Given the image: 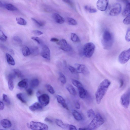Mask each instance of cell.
<instances>
[{
  "label": "cell",
  "mask_w": 130,
  "mask_h": 130,
  "mask_svg": "<svg viewBox=\"0 0 130 130\" xmlns=\"http://www.w3.org/2000/svg\"><path fill=\"white\" fill-rule=\"evenodd\" d=\"M84 8L85 10L90 13H95L97 11L96 9L88 5L85 6Z\"/></svg>",
  "instance_id": "cell-34"
},
{
  "label": "cell",
  "mask_w": 130,
  "mask_h": 130,
  "mask_svg": "<svg viewBox=\"0 0 130 130\" xmlns=\"http://www.w3.org/2000/svg\"><path fill=\"white\" fill-rule=\"evenodd\" d=\"M16 20L17 24L20 25H25L27 24L26 21L22 18H17Z\"/></svg>",
  "instance_id": "cell-31"
},
{
  "label": "cell",
  "mask_w": 130,
  "mask_h": 130,
  "mask_svg": "<svg viewBox=\"0 0 130 130\" xmlns=\"http://www.w3.org/2000/svg\"><path fill=\"white\" fill-rule=\"evenodd\" d=\"M12 40L13 43L15 45H19L22 43V40L18 36H14L12 37Z\"/></svg>",
  "instance_id": "cell-25"
},
{
  "label": "cell",
  "mask_w": 130,
  "mask_h": 130,
  "mask_svg": "<svg viewBox=\"0 0 130 130\" xmlns=\"http://www.w3.org/2000/svg\"><path fill=\"white\" fill-rule=\"evenodd\" d=\"M30 50L31 54L34 56L38 55L39 53V50L38 48L36 46L31 47Z\"/></svg>",
  "instance_id": "cell-29"
},
{
  "label": "cell",
  "mask_w": 130,
  "mask_h": 130,
  "mask_svg": "<svg viewBox=\"0 0 130 130\" xmlns=\"http://www.w3.org/2000/svg\"><path fill=\"white\" fill-rule=\"evenodd\" d=\"M37 97L39 102L43 106H45L49 103L50 98L47 94H43L40 95Z\"/></svg>",
  "instance_id": "cell-11"
},
{
  "label": "cell",
  "mask_w": 130,
  "mask_h": 130,
  "mask_svg": "<svg viewBox=\"0 0 130 130\" xmlns=\"http://www.w3.org/2000/svg\"><path fill=\"white\" fill-rule=\"evenodd\" d=\"M50 41L52 42H58L59 41V40L56 38L53 37L51 39Z\"/></svg>",
  "instance_id": "cell-53"
},
{
  "label": "cell",
  "mask_w": 130,
  "mask_h": 130,
  "mask_svg": "<svg viewBox=\"0 0 130 130\" xmlns=\"http://www.w3.org/2000/svg\"><path fill=\"white\" fill-rule=\"evenodd\" d=\"M123 22L125 25L130 24V14L127 16L123 20Z\"/></svg>",
  "instance_id": "cell-46"
},
{
  "label": "cell",
  "mask_w": 130,
  "mask_h": 130,
  "mask_svg": "<svg viewBox=\"0 0 130 130\" xmlns=\"http://www.w3.org/2000/svg\"><path fill=\"white\" fill-rule=\"evenodd\" d=\"M121 10V6L119 3H115L112 4L108 8V14L111 16H116L120 13Z\"/></svg>",
  "instance_id": "cell-7"
},
{
  "label": "cell",
  "mask_w": 130,
  "mask_h": 130,
  "mask_svg": "<svg viewBox=\"0 0 130 130\" xmlns=\"http://www.w3.org/2000/svg\"><path fill=\"white\" fill-rule=\"evenodd\" d=\"M10 52L11 53L13 54H14V51L12 50V49L10 50Z\"/></svg>",
  "instance_id": "cell-60"
},
{
  "label": "cell",
  "mask_w": 130,
  "mask_h": 130,
  "mask_svg": "<svg viewBox=\"0 0 130 130\" xmlns=\"http://www.w3.org/2000/svg\"><path fill=\"white\" fill-rule=\"evenodd\" d=\"M29 127L34 130H47L48 129L47 125L40 122L32 121L29 124Z\"/></svg>",
  "instance_id": "cell-6"
},
{
  "label": "cell",
  "mask_w": 130,
  "mask_h": 130,
  "mask_svg": "<svg viewBox=\"0 0 130 130\" xmlns=\"http://www.w3.org/2000/svg\"><path fill=\"white\" fill-rule=\"evenodd\" d=\"M6 56L7 61L10 65L14 66L15 64L14 60L13 57L10 54L6 53Z\"/></svg>",
  "instance_id": "cell-24"
},
{
  "label": "cell",
  "mask_w": 130,
  "mask_h": 130,
  "mask_svg": "<svg viewBox=\"0 0 130 130\" xmlns=\"http://www.w3.org/2000/svg\"><path fill=\"white\" fill-rule=\"evenodd\" d=\"M70 39L73 41L75 42H79L80 39L78 36L75 33H71L70 35Z\"/></svg>",
  "instance_id": "cell-28"
},
{
  "label": "cell",
  "mask_w": 130,
  "mask_h": 130,
  "mask_svg": "<svg viewBox=\"0 0 130 130\" xmlns=\"http://www.w3.org/2000/svg\"><path fill=\"white\" fill-rule=\"evenodd\" d=\"M41 56L44 58L50 61V51L46 45L43 46L41 52Z\"/></svg>",
  "instance_id": "cell-13"
},
{
  "label": "cell",
  "mask_w": 130,
  "mask_h": 130,
  "mask_svg": "<svg viewBox=\"0 0 130 130\" xmlns=\"http://www.w3.org/2000/svg\"><path fill=\"white\" fill-rule=\"evenodd\" d=\"M13 73L18 77H21L22 75L21 71L18 69H14L13 70Z\"/></svg>",
  "instance_id": "cell-45"
},
{
  "label": "cell",
  "mask_w": 130,
  "mask_h": 130,
  "mask_svg": "<svg viewBox=\"0 0 130 130\" xmlns=\"http://www.w3.org/2000/svg\"><path fill=\"white\" fill-rule=\"evenodd\" d=\"M26 91L28 95L29 96L31 95L33 93V91L31 88L27 89Z\"/></svg>",
  "instance_id": "cell-49"
},
{
  "label": "cell",
  "mask_w": 130,
  "mask_h": 130,
  "mask_svg": "<svg viewBox=\"0 0 130 130\" xmlns=\"http://www.w3.org/2000/svg\"><path fill=\"white\" fill-rule=\"evenodd\" d=\"M95 47L94 44L91 42L86 43L84 46L83 53L87 58L91 57L94 53Z\"/></svg>",
  "instance_id": "cell-4"
},
{
  "label": "cell",
  "mask_w": 130,
  "mask_h": 130,
  "mask_svg": "<svg viewBox=\"0 0 130 130\" xmlns=\"http://www.w3.org/2000/svg\"><path fill=\"white\" fill-rule=\"evenodd\" d=\"M5 8L8 10L15 11L17 10V8L14 6L10 4H8L5 5Z\"/></svg>",
  "instance_id": "cell-30"
},
{
  "label": "cell",
  "mask_w": 130,
  "mask_h": 130,
  "mask_svg": "<svg viewBox=\"0 0 130 130\" xmlns=\"http://www.w3.org/2000/svg\"><path fill=\"white\" fill-rule=\"evenodd\" d=\"M44 121L46 122L52 123L53 122V121L50 119L48 118H46L44 119Z\"/></svg>",
  "instance_id": "cell-55"
},
{
  "label": "cell",
  "mask_w": 130,
  "mask_h": 130,
  "mask_svg": "<svg viewBox=\"0 0 130 130\" xmlns=\"http://www.w3.org/2000/svg\"><path fill=\"white\" fill-rule=\"evenodd\" d=\"M130 14V2H128L126 3L125 8L124 9L122 15L124 16H126Z\"/></svg>",
  "instance_id": "cell-23"
},
{
  "label": "cell",
  "mask_w": 130,
  "mask_h": 130,
  "mask_svg": "<svg viewBox=\"0 0 130 130\" xmlns=\"http://www.w3.org/2000/svg\"><path fill=\"white\" fill-rule=\"evenodd\" d=\"M43 106L39 103L36 102L31 105L29 107V108L31 111H34L42 109Z\"/></svg>",
  "instance_id": "cell-15"
},
{
  "label": "cell",
  "mask_w": 130,
  "mask_h": 130,
  "mask_svg": "<svg viewBox=\"0 0 130 130\" xmlns=\"http://www.w3.org/2000/svg\"><path fill=\"white\" fill-rule=\"evenodd\" d=\"M7 39V37L5 34L1 30H0V39L3 41H6Z\"/></svg>",
  "instance_id": "cell-41"
},
{
  "label": "cell",
  "mask_w": 130,
  "mask_h": 130,
  "mask_svg": "<svg viewBox=\"0 0 130 130\" xmlns=\"http://www.w3.org/2000/svg\"><path fill=\"white\" fill-rule=\"evenodd\" d=\"M31 38L32 40L36 41L38 43L40 44L41 43V39L37 37H32Z\"/></svg>",
  "instance_id": "cell-47"
},
{
  "label": "cell",
  "mask_w": 130,
  "mask_h": 130,
  "mask_svg": "<svg viewBox=\"0 0 130 130\" xmlns=\"http://www.w3.org/2000/svg\"><path fill=\"white\" fill-rule=\"evenodd\" d=\"M67 23L71 25H75L77 24V22L74 19L71 18H68L66 19Z\"/></svg>",
  "instance_id": "cell-32"
},
{
  "label": "cell",
  "mask_w": 130,
  "mask_h": 130,
  "mask_svg": "<svg viewBox=\"0 0 130 130\" xmlns=\"http://www.w3.org/2000/svg\"><path fill=\"white\" fill-rule=\"evenodd\" d=\"M2 126L5 128H9L12 125L11 122L8 120L4 119L1 120L0 122Z\"/></svg>",
  "instance_id": "cell-18"
},
{
  "label": "cell",
  "mask_w": 130,
  "mask_h": 130,
  "mask_svg": "<svg viewBox=\"0 0 130 130\" xmlns=\"http://www.w3.org/2000/svg\"><path fill=\"white\" fill-rule=\"evenodd\" d=\"M75 108L78 109H79L80 108V105L78 102H77L75 104Z\"/></svg>",
  "instance_id": "cell-54"
},
{
  "label": "cell",
  "mask_w": 130,
  "mask_h": 130,
  "mask_svg": "<svg viewBox=\"0 0 130 130\" xmlns=\"http://www.w3.org/2000/svg\"><path fill=\"white\" fill-rule=\"evenodd\" d=\"M56 97L57 102L60 104L64 108L67 110H69L68 108L64 99L62 96L59 95H57Z\"/></svg>",
  "instance_id": "cell-14"
},
{
  "label": "cell",
  "mask_w": 130,
  "mask_h": 130,
  "mask_svg": "<svg viewBox=\"0 0 130 130\" xmlns=\"http://www.w3.org/2000/svg\"><path fill=\"white\" fill-rule=\"evenodd\" d=\"M45 87L47 91L51 94H53L55 93V90L53 87L49 84H46Z\"/></svg>",
  "instance_id": "cell-37"
},
{
  "label": "cell",
  "mask_w": 130,
  "mask_h": 130,
  "mask_svg": "<svg viewBox=\"0 0 130 130\" xmlns=\"http://www.w3.org/2000/svg\"><path fill=\"white\" fill-rule=\"evenodd\" d=\"M101 42L104 49H109L112 46L113 42V37L111 33L108 30H105L102 34Z\"/></svg>",
  "instance_id": "cell-2"
},
{
  "label": "cell",
  "mask_w": 130,
  "mask_h": 130,
  "mask_svg": "<svg viewBox=\"0 0 130 130\" xmlns=\"http://www.w3.org/2000/svg\"><path fill=\"white\" fill-rule=\"evenodd\" d=\"M59 78L61 83L65 84L66 83V78L64 75L61 72L59 73Z\"/></svg>",
  "instance_id": "cell-33"
},
{
  "label": "cell",
  "mask_w": 130,
  "mask_h": 130,
  "mask_svg": "<svg viewBox=\"0 0 130 130\" xmlns=\"http://www.w3.org/2000/svg\"><path fill=\"white\" fill-rule=\"evenodd\" d=\"M118 1H121L127 3L129 2L128 0H117Z\"/></svg>",
  "instance_id": "cell-56"
},
{
  "label": "cell",
  "mask_w": 130,
  "mask_h": 130,
  "mask_svg": "<svg viewBox=\"0 0 130 130\" xmlns=\"http://www.w3.org/2000/svg\"><path fill=\"white\" fill-rule=\"evenodd\" d=\"M40 92L39 91H38L37 92V97L40 95Z\"/></svg>",
  "instance_id": "cell-59"
},
{
  "label": "cell",
  "mask_w": 130,
  "mask_h": 130,
  "mask_svg": "<svg viewBox=\"0 0 130 130\" xmlns=\"http://www.w3.org/2000/svg\"><path fill=\"white\" fill-rule=\"evenodd\" d=\"M125 38L127 41H130V27H129L127 30Z\"/></svg>",
  "instance_id": "cell-42"
},
{
  "label": "cell",
  "mask_w": 130,
  "mask_h": 130,
  "mask_svg": "<svg viewBox=\"0 0 130 130\" xmlns=\"http://www.w3.org/2000/svg\"><path fill=\"white\" fill-rule=\"evenodd\" d=\"M110 84V81L105 79L100 84L95 93V99L97 104H99L101 103Z\"/></svg>",
  "instance_id": "cell-1"
},
{
  "label": "cell",
  "mask_w": 130,
  "mask_h": 130,
  "mask_svg": "<svg viewBox=\"0 0 130 130\" xmlns=\"http://www.w3.org/2000/svg\"><path fill=\"white\" fill-rule=\"evenodd\" d=\"M87 116L89 118H92L94 117L95 114L94 111L92 109L89 110L87 112Z\"/></svg>",
  "instance_id": "cell-39"
},
{
  "label": "cell",
  "mask_w": 130,
  "mask_h": 130,
  "mask_svg": "<svg viewBox=\"0 0 130 130\" xmlns=\"http://www.w3.org/2000/svg\"><path fill=\"white\" fill-rule=\"evenodd\" d=\"M68 68L71 72L73 74H76L78 73L75 68L72 66H69L68 67Z\"/></svg>",
  "instance_id": "cell-43"
},
{
  "label": "cell",
  "mask_w": 130,
  "mask_h": 130,
  "mask_svg": "<svg viewBox=\"0 0 130 130\" xmlns=\"http://www.w3.org/2000/svg\"><path fill=\"white\" fill-rule=\"evenodd\" d=\"M69 129L70 130H76L77 129L74 126L71 124H70Z\"/></svg>",
  "instance_id": "cell-51"
},
{
  "label": "cell",
  "mask_w": 130,
  "mask_h": 130,
  "mask_svg": "<svg viewBox=\"0 0 130 130\" xmlns=\"http://www.w3.org/2000/svg\"><path fill=\"white\" fill-rule=\"evenodd\" d=\"M64 2L69 5L70 6H73V4L70 0H62Z\"/></svg>",
  "instance_id": "cell-50"
},
{
  "label": "cell",
  "mask_w": 130,
  "mask_h": 130,
  "mask_svg": "<svg viewBox=\"0 0 130 130\" xmlns=\"http://www.w3.org/2000/svg\"><path fill=\"white\" fill-rule=\"evenodd\" d=\"M57 43L59 46V48L64 51L68 52L72 50V47L65 39L61 40L57 42Z\"/></svg>",
  "instance_id": "cell-9"
},
{
  "label": "cell",
  "mask_w": 130,
  "mask_h": 130,
  "mask_svg": "<svg viewBox=\"0 0 130 130\" xmlns=\"http://www.w3.org/2000/svg\"><path fill=\"white\" fill-rule=\"evenodd\" d=\"M104 121L101 115L99 113H96L87 127L88 130H93L98 128L104 123Z\"/></svg>",
  "instance_id": "cell-3"
},
{
  "label": "cell",
  "mask_w": 130,
  "mask_h": 130,
  "mask_svg": "<svg viewBox=\"0 0 130 130\" xmlns=\"http://www.w3.org/2000/svg\"><path fill=\"white\" fill-rule=\"evenodd\" d=\"M18 85L20 88H27L28 86V79H25L20 81L18 83Z\"/></svg>",
  "instance_id": "cell-20"
},
{
  "label": "cell",
  "mask_w": 130,
  "mask_h": 130,
  "mask_svg": "<svg viewBox=\"0 0 130 130\" xmlns=\"http://www.w3.org/2000/svg\"><path fill=\"white\" fill-rule=\"evenodd\" d=\"M75 66L78 73H81L85 75H88L90 73L88 69L84 65L76 63Z\"/></svg>",
  "instance_id": "cell-10"
},
{
  "label": "cell",
  "mask_w": 130,
  "mask_h": 130,
  "mask_svg": "<svg viewBox=\"0 0 130 130\" xmlns=\"http://www.w3.org/2000/svg\"><path fill=\"white\" fill-rule=\"evenodd\" d=\"M32 33L35 35L37 36L41 35L43 34L42 31L37 30H35L32 31Z\"/></svg>",
  "instance_id": "cell-48"
},
{
  "label": "cell",
  "mask_w": 130,
  "mask_h": 130,
  "mask_svg": "<svg viewBox=\"0 0 130 130\" xmlns=\"http://www.w3.org/2000/svg\"><path fill=\"white\" fill-rule=\"evenodd\" d=\"M32 21L37 26L39 27H42L44 26L45 23L42 21H39L34 18H31Z\"/></svg>",
  "instance_id": "cell-35"
},
{
  "label": "cell",
  "mask_w": 130,
  "mask_h": 130,
  "mask_svg": "<svg viewBox=\"0 0 130 130\" xmlns=\"http://www.w3.org/2000/svg\"><path fill=\"white\" fill-rule=\"evenodd\" d=\"M16 96L17 98L23 103H25L26 102L24 99L23 94L22 93H19L17 94Z\"/></svg>",
  "instance_id": "cell-40"
},
{
  "label": "cell",
  "mask_w": 130,
  "mask_h": 130,
  "mask_svg": "<svg viewBox=\"0 0 130 130\" xmlns=\"http://www.w3.org/2000/svg\"><path fill=\"white\" fill-rule=\"evenodd\" d=\"M130 59V47L122 52L119 56L118 59L119 62L123 64L127 62Z\"/></svg>",
  "instance_id": "cell-8"
},
{
  "label": "cell",
  "mask_w": 130,
  "mask_h": 130,
  "mask_svg": "<svg viewBox=\"0 0 130 130\" xmlns=\"http://www.w3.org/2000/svg\"><path fill=\"white\" fill-rule=\"evenodd\" d=\"M79 96L80 98L82 99L85 98L88 95V92L83 87L78 88Z\"/></svg>",
  "instance_id": "cell-19"
},
{
  "label": "cell",
  "mask_w": 130,
  "mask_h": 130,
  "mask_svg": "<svg viewBox=\"0 0 130 130\" xmlns=\"http://www.w3.org/2000/svg\"><path fill=\"white\" fill-rule=\"evenodd\" d=\"M55 122L56 124L61 128L69 129V124L64 123L61 120L58 119H56Z\"/></svg>",
  "instance_id": "cell-17"
},
{
  "label": "cell",
  "mask_w": 130,
  "mask_h": 130,
  "mask_svg": "<svg viewBox=\"0 0 130 130\" xmlns=\"http://www.w3.org/2000/svg\"><path fill=\"white\" fill-rule=\"evenodd\" d=\"M3 100L8 104H10V101L7 95L4 94L3 95Z\"/></svg>",
  "instance_id": "cell-44"
},
{
  "label": "cell",
  "mask_w": 130,
  "mask_h": 130,
  "mask_svg": "<svg viewBox=\"0 0 130 130\" xmlns=\"http://www.w3.org/2000/svg\"><path fill=\"white\" fill-rule=\"evenodd\" d=\"M130 102V89L128 88L121 96L120 102L122 106L124 108H128Z\"/></svg>",
  "instance_id": "cell-5"
},
{
  "label": "cell",
  "mask_w": 130,
  "mask_h": 130,
  "mask_svg": "<svg viewBox=\"0 0 130 130\" xmlns=\"http://www.w3.org/2000/svg\"><path fill=\"white\" fill-rule=\"evenodd\" d=\"M79 130H88L87 128H79L78 129Z\"/></svg>",
  "instance_id": "cell-58"
},
{
  "label": "cell",
  "mask_w": 130,
  "mask_h": 130,
  "mask_svg": "<svg viewBox=\"0 0 130 130\" xmlns=\"http://www.w3.org/2000/svg\"><path fill=\"white\" fill-rule=\"evenodd\" d=\"M66 88L70 93L73 96L76 95V92L74 87L71 85L69 84L66 86Z\"/></svg>",
  "instance_id": "cell-21"
},
{
  "label": "cell",
  "mask_w": 130,
  "mask_h": 130,
  "mask_svg": "<svg viewBox=\"0 0 130 130\" xmlns=\"http://www.w3.org/2000/svg\"><path fill=\"white\" fill-rule=\"evenodd\" d=\"M108 3V0H98L96 2L97 7L100 11H105L107 8Z\"/></svg>",
  "instance_id": "cell-12"
},
{
  "label": "cell",
  "mask_w": 130,
  "mask_h": 130,
  "mask_svg": "<svg viewBox=\"0 0 130 130\" xmlns=\"http://www.w3.org/2000/svg\"><path fill=\"white\" fill-rule=\"evenodd\" d=\"M4 107V105L3 103L1 101L0 102V110H3Z\"/></svg>",
  "instance_id": "cell-52"
},
{
  "label": "cell",
  "mask_w": 130,
  "mask_h": 130,
  "mask_svg": "<svg viewBox=\"0 0 130 130\" xmlns=\"http://www.w3.org/2000/svg\"><path fill=\"white\" fill-rule=\"evenodd\" d=\"M52 16L56 23L59 24H62L64 22V19L59 14L55 13L53 14Z\"/></svg>",
  "instance_id": "cell-16"
},
{
  "label": "cell",
  "mask_w": 130,
  "mask_h": 130,
  "mask_svg": "<svg viewBox=\"0 0 130 130\" xmlns=\"http://www.w3.org/2000/svg\"><path fill=\"white\" fill-rule=\"evenodd\" d=\"M8 84L9 88L11 91H12L14 88L13 80L8 79Z\"/></svg>",
  "instance_id": "cell-38"
},
{
  "label": "cell",
  "mask_w": 130,
  "mask_h": 130,
  "mask_svg": "<svg viewBox=\"0 0 130 130\" xmlns=\"http://www.w3.org/2000/svg\"><path fill=\"white\" fill-rule=\"evenodd\" d=\"M72 115L74 119L77 121L82 120L83 117L81 114L77 111L74 110L72 112Z\"/></svg>",
  "instance_id": "cell-22"
},
{
  "label": "cell",
  "mask_w": 130,
  "mask_h": 130,
  "mask_svg": "<svg viewBox=\"0 0 130 130\" xmlns=\"http://www.w3.org/2000/svg\"><path fill=\"white\" fill-rule=\"evenodd\" d=\"M23 55L24 56H27L31 54L30 48L26 46H23L22 50Z\"/></svg>",
  "instance_id": "cell-26"
},
{
  "label": "cell",
  "mask_w": 130,
  "mask_h": 130,
  "mask_svg": "<svg viewBox=\"0 0 130 130\" xmlns=\"http://www.w3.org/2000/svg\"><path fill=\"white\" fill-rule=\"evenodd\" d=\"M71 82L74 85L78 88L83 87L82 84L78 81L74 79H71Z\"/></svg>",
  "instance_id": "cell-36"
},
{
  "label": "cell",
  "mask_w": 130,
  "mask_h": 130,
  "mask_svg": "<svg viewBox=\"0 0 130 130\" xmlns=\"http://www.w3.org/2000/svg\"><path fill=\"white\" fill-rule=\"evenodd\" d=\"M39 80L37 78H34L32 79L30 82V86L32 88L37 87L39 84Z\"/></svg>",
  "instance_id": "cell-27"
},
{
  "label": "cell",
  "mask_w": 130,
  "mask_h": 130,
  "mask_svg": "<svg viewBox=\"0 0 130 130\" xmlns=\"http://www.w3.org/2000/svg\"><path fill=\"white\" fill-rule=\"evenodd\" d=\"M120 82L121 83L120 87H121L122 86H123V81L122 79H121L120 80Z\"/></svg>",
  "instance_id": "cell-57"
}]
</instances>
